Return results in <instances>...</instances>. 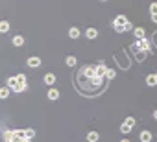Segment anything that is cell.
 Wrapping results in <instances>:
<instances>
[{"label": "cell", "instance_id": "11", "mask_svg": "<svg viewBox=\"0 0 157 142\" xmlns=\"http://www.w3.org/2000/svg\"><path fill=\"white\" fill-rule=\"evenodd\" d=\"M13 44H15V46H22L24 44V37L22 35H15V37H13Z\"/></svg>", "mask_w": 157, "mask_h": 142}, {"label": "cell", "instance_id": "1", "mask_svg": "<svg viewBox=\"0 0 157 142\" xmlns=\"http://www.w3.org/2000/svg\"><path fill=\"white\" fill-rule=\"evenodd\" d=\"M131 50H133V52H148V54H150L152 46H150V41H148V39L142 37V39H137V43L131 46Z\"/></svg>", "mask_w": 157, "mask_h": 142}, {"label": "cell", "instance_id": "28", "mask_svg": "<svg viewBox=\"0 0 157 142\" xmlns=\"http://www.w3.org/2000/svg\"><path fill=\"white\" fill-rule=\"evenodd\" d=\"M131 28H133V26H131V22L128 20V22H126V31H128V30H131Z\"/></svg>", "mask_w": 157, "mask_h": 142}, {"label": "cell", "instance_id": "30", "mask_svg": "<svg viewBox=\"0 0 157 142\" xmlns=\"http://www.w3.org/2000/svg\"><path fill=\"white\" fill-rule=\"evenodd\" d=\"M155 78H157V72H155Z\"/></svg>", "mask_w": 157, "mask_h": 142}, {"label": "cell", "instance_id": "25", "mask_svg": "<svg viewBox=\"0 0 157 142\" xmlns=\"http://www.w3.org/2000/svg\"><path fill=\"white\" fill-rule=\"evenodd\" d=\"M155 11H157V2L150 4V13H155Z\"/></svg>", "mask_w": 157, "mask_h": 142}, {"label": "cell", "instance_id": "21", "mask_svg": "<svg viewBox=\"0 0 157 142\" xmlns=\"http://www.w3.org/2000/svg\"><path fill=\"white\" fill-rule=\"evenodd\" d=\"M120 131H122V133H129V131H131V126H128L126 122H124V124L120 126Z\"/></svg>", "mask_w": 157, "mask_h": 142}, {"label": "cell", "instance_id": "2", "mask_svg": "<svg viewBox=\"0 0 157 142\" xmlns=\"http://www.w3.org/2000/svg\"><path fill=\"white\" fill-rule=\"evenodd\" d=\"M26 89H28V83H26V81H17V83L11 87V91H15V92H22Z\"/></svg>", "mask_w": 157, "mask_h": 142}, {"label": "cell", "instance_id": "19", "mask_svg": "<svg viewBox=\"0 0 157 142\" xmlns=\"http://www.w3.org/2000/svg\"><path fill=\"white\" fill-rule=\"evenodd\" d=\"M65 63L69 65V66H74V65H76V57H74V56H69V57L65 59Z\"/></svg>", "mask_w": 157, "mask_h": 142}, {"label": "cell", "instance_id": "14", "mask_svg": "<svg viewBox=\"0 0 157 142\" xmlns=\"http://www.w3.org/2000/svg\"><path fill=\"white\" fill-rule=\"evenodd\" d=\"M8 96H9V87H2V89H0V98L6 100Z\"/></svg>", "mask_w": 157, "mask_h": 142}, {"label": "cell", "instance_id": "24", "mask_svg": "<svg viewBox=\"0 0 157 142\" xmlns=\"http://www.w3.org/2000/svg\"><path fill=\"white\" fill-rule=\"evenodd\" d=\"M126 124L133 127V126H135V118H131V116H129V118H126Z\"/></svg>", "mask_w": 157, "mask_h": 142}, {"label": "cell", "instance_id": "22", "mask_svg": "<svg viewBox=\"0 0 157 142\" xmlns=\"http://www.w3.org/2000/svg\"><path fill=\"white\" fill-rule=\"evenodd\" d=\"M33 137H35V131H33V129H26V140H30Z\"/></svg>", "mask_w": 157, "mask_h": 142}, {"label": "cell", "instance_id": "26", "mask_svg": "<svg viewBox=\"0 0 157 142\" xmlns=\"http://www.w3.org/2000/svg\"><path fill=\"white\" fill-rule=\"evenodd\" d=\"M17 81H26V76H24V74H19V76H17Z\"/></svg>", "mask_w": 157, "mask_h": 142}, {"label": "cell", "instance_id": "23", "mask_svg": "<svg viewBox=\"0 0 157 142\" xmlns=\"http://www.w3.org/2000/svg\"><path fill=\"white\" fill-rule=\"evenodd\" d=\"M15 83H17V76H15V78H9V79H8V87H9V89H11V87L15 85Z\"/></svg>", "mask_w": 157, "mask_h": 142}, {"label": "cell", "instance_id": "6", "mask_svg": "<svg viewBox=\"0 0 157 142\" xmlns=\"http://www.w3.org/2000/svg\"><path fill=\"white\" fill-rule=\"evenodd\" d=\"M39 65H41V59H39V57L32 56V57L28 59V66H39Z\"/></svg>", "mask_w": 157, "mask_h": 142}, {"label": "cell", "instance_id": "20", "mask_svg": "<svg viewBox=\"0 0 157 142\" xmlns=\"http://www.w3.org/2000/svg\"><path fill=\"white\" fill-rule=\"evenodd\" d=\"M4 138L6 140H13V138H15V131H6L4 133Z\"/></svg>", "mask_w": 157, "mask_h": 142}, {"label": "cell", "instance_id": "17", "mask_svg": "<svg viewBox=\"0 0 157 142\" xmlns=\"http://www.w3.org/2000/svg\"><path fill=\"white\" fill-rule=\"evenodd\" d=\"M113 28H115V31H117V33L126 31V26H124V24H113Z\"/></svg>", "mask_w": 157, "mask_h": 142}, {"label": "cell", "instance_id": "29", "mask_svg": "<svg viewBox=\"0 0 157 142\" xmlns=\"http://www.w3.org/2000/svg\"><path fill=\"white\" fill-rule=\"evenodd\" d=\"M153 118H155V120H157V109H155V111H153Z\"/></svg>", "mask_w": 157, "mask_h": 142}, {"label": "cell", "instance_id": "16", "mask_svg": "<svg viewBox=\"0 0 157 142\" xmlns=\"http://www.w3.org/2000/svg\"><path fill=\"white\" fill-rule=\"evenodd\" d=\"M115 76H117V72H115L113 69H107V70H105V78H107V79H115Z\"/></svg>", "mask_w": 157, "mask_h": 142}, {"label": "cell", "instance_id": "3", "mask_svg": "<svg viewBox=\"0 0 157 142\" xmlns=\"http://www.w3.org/2000/svg\"><path fill=\"white\" fill-rule=\"evenodd\" d=\"M133 35H135V39H142L146 35V31H144V28H135L133 30Z\"/></svg>", "mask_w": 157, "mask_h": 142}, {"label": "cell", "instance_id": "8", "mask_svg": "<svg viewBox=\"0 0 157 142\" xmlns=\"http://www.w3.org/2000/svg\"><path fill=\"white\" fill-rule=\"evenodd\" d=\"M44 83L46 85H54V83H56V76H54V74H46V76H44Z\"/></svg>", "mask_w": 157, "mask_h": 142}, {"label": "cell", "instance_id": "31", "mask_svg": "<svg viewBox=\"0 0 157 142\" xmlns=\"http://www.w3.org/2000/svg\"><path fill=\"white\" fill-rule=\"evenodd\" d=\"M104 2H105V0H104Z\"/></svg>", "mask_w": 157, "mask_h": 142}, {"label": "cell", "instance_id": "4", "mask_svg": "<svg viewBox=\"0 0 157 142\" xmlns=\"http://www.w3.org/2000/svg\"><path fill=\"white\" fill-rule=\"evenodd\" d=\"M105 70H107V66H105L104 63H98V66H96V74H98V76L104 78V76H105Z\"/></svg>", "mask_w": 157, "mask_h": 142}, {"label": "cell", "instance_id": "7", "mask_svg": "<svg viewBox=\"0 0 157 142\" xmlns=\"http://www.w3.org/2000/svg\"><path fill=\"white\" fill-rule=\"evenodd\" d=\"M146 83H148L150 87H155V85H157V78H155V74H150V76L146 78Z\"/></svg>", "mask_w": 157, "mask_h": 142}, {"label": "cell", "instance_id": "13", "mask_svg": "<svg viewBox=\"0 0 157 142\" xmlns=\"http://www.w3.org/2000/svg\"><path fill=\"white\" fill-rule=\"evenodd\" d=\"M126 22H128V17H124V15H118L117 19H115V22H113V24H124V26H126Z\"/></svg>", "mask_w": 157, "mask_h": 142}, {"label": "cell", "instance_id": "10", "mask_svg": "<svg viewBox=\"0 0 157 142\" xmlns=\"http://www.w3.org/2000/svg\"><path fill=\"white\" fill-rule=\"evenodd\" d=\"M59 98V91L57 89H50L48 91V100H57Z\"/></svg>", "mask_w": 157, "mask_h": 142}, {"label": "cell", "instance_id": "27", "mask_svg": "<svg viewBox=\"0 0 157 142\" xmlns=\"http://www.w3.org/2000/svg\"><path fill=\"white\" fill-rule=\"evenodd\" d=\"M150 17H152L153 22H157V11H155V13H150Z\"/></svg>", "mask_w": 157, "mask_h": 142}, {"label": "cell", "instance_id": "5", "mask_svg": "<svg viewBox=\"0 0 157 142\" xmlns=\"http://www.w3.org/2000/svg\"><path fill=\"white\" fill-rule=\"evenodd\" d=\"M139 137H141L142 142H150V140H152V133H150V131H141Z\"/></svg>", "mask_w": 157, "mask_h": 142}, {"label": "cell", "instance_id": "9", "mask_svg": "<svg viewBox=\"0 0 157 142\" xmlns=\"http://www.w3.org/2000/svg\"><path fill=\"white\" fill-rule=\"evenodd\" d=\"M85 35H87V39H96V37H98V31L94 30V28H89Z\"/></svg>", "mask_w": 157, "mask_h": 142}, {"label": "cell", "instance_id": "12", "mask_svg": "<svg viewBox=\"0 0 157 142\" xmlns=\"http://www.w3.org/2000/svg\"><path fill=\"white\" fill-rule=\"evenodd\" d=\"M69 37H70V39H78V37H80V30H78V28H70V30H69Z\"/></svg>", "mask_w": 157, "mask_h": 142}, {"label": "cell", "instance_id": "18", "mask_svg": "<svg viewBox=\"0 0 157 142\" xmlns=\"http://www.w3.org/2000/svg\"><path fill=\"white\" fill-rule=\"evenodd\" d=\"M87 140H91V142H94V140H98V133L96 131H91L87 135Z\"/></svg>", "mask_w": 157, "mask_h": 142}, {"label": "cell", "instance_id": "15", "mask_svg": "<svg viewBox=\"0 0 157 142\" xmlns=\"http://www.w3.org/2000/svg\"><path fill=\"white\" fill-rule=\"evenodd\" d=\"M9 30V22L8 20H2V22H0V33H6Z\"/></svg>", "mask_w": 157, "mask_h": 142}]
</instances>
